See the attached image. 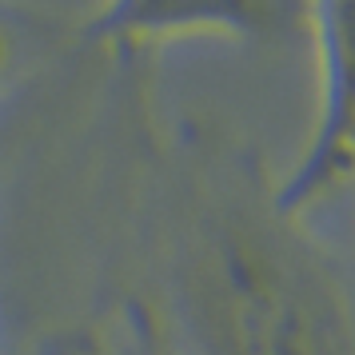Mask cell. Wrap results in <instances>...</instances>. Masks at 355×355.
<instances>
[{"instance_id": "cell-1", "label": "cell", "mask_w": 355, "mask_h": 355, "mask_svg": "<svg viewBox=\"0 0 355 355\" xmlns=\"http://www.w3.org/2000/svg\"><path fill=\"white\" fill-rule=\"evenodd\" d=\"M275 204L252 156L196 172L172 240V295L196 355H355V284Z\"/></svg>"}, {"instance_id": "cell-2", "label": "cell", "mask_w": 355, "mask_h": 355, "mask_svg": "<svg viewBox=\"0 0 355 355\" xmlns=\"http://www.w3.org/2000/svg\"><path fill=\"white\" fill-rule=\"evenodd\" d=\"M304 36L315 60V112L295 164L272 184L291 216H307L355 176V0H304Z\"/></svg>"}, {"instance_id": "cell-3", "label": "cell", "mask_w": 355, "mask_h": 355, "mask_svg": "<svg viewBox=\"0 0 355 355\" xmlns=\"http://www.w3.org/2000/svg\"><path fill=\"white\" fill-rule=\"evenodd\" d=\"M279 44L304 36V0H104L84 40L112 52H144L172 40Z\"/></svg>"}, {"instance_id": "cell-4", "label": "cell", "mask_w": 355, "mask_h": 355, "mask_svg": "<svg viewBox=\"0 0 355 355\" xmlns=\"http://www.w3.org/2000/svg\"><path fill=\"white\" fill-rule=\"evenodd\" d=\"M12 64H17V49H12V36H8V28L0 24V88L8 84V76H12Z\"/></svg>"}, {"instance_id": "cell-5", "label": "cell", "mask_w": 355, "mask_h": 355, "mask_svg": "<svg viewBox=\"0 0 355 355\" xmlns=\"http://www.w3.org/2000/svg\"><path fill=\"white\" fill-rule=\"evenodd\" d=\"M156 355H164V352H156Z\"/></svg>"}]
</instances>
